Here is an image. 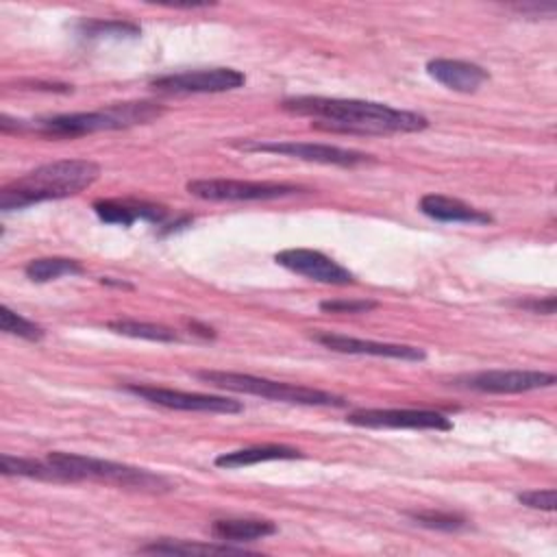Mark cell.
Wrapping results in <instances>:
<instances>
[{"instance_id":"obj_1","label":"cell","mask_w":557,"mask_h":557,"mask_svg":"<svg viewBox=\"0 0 557 557\" xmlns=\"http://www.w3.org/2000/svg\"><path fill=\"white\" fill-rule=\"evenodd\" d=\"M281 109L294 115L313 117L315 128L348 133V135H394L418 133L429 126L422 113L394 109L383 102L357 98H324V96H294L281 102Z\"/></svg>"},{"instance_id":"obj_2","label":"cell","mask_w":557,"mask_h":557,"mask_svg":"<svg viewBox=\"0 0 557 557\" xmlns=\"http://www.w3.org/2000/svg\"><path fill=\"white\" fill-rule=\"evenodd\" d=\"M100 176V165L89 159H57L44 163L0 189V209L13 211L46 200L74 196Z\"/></svg>"},{"instance_id":"obj_3","label":"cell","mask_w":557,"mask_h":557,"mask_svg":"<svg viewBox=\"0 0 557 557\" xmlns=\"http://www.w3.org/2000/svg\"><path fill=\"white\" fill-rule=\"evenodd\" d=\"M63 476L67 483L76 481H100L117 487H128V490H139V492H150V494H163L172 490V483L157 472H150L146 468H135L109 459H98L89 455H78V453H63V450H52L46 457Z\"/></svg>"},{"instance_id":"obj_4","label":"cell","mask_w":557,"mask_h":557,"mask_svg":"<svg viewBox=\"0 0 557 557\" xmlns=\"http://www.w3.org/2000/svg\"><path fill=\"white\" fill-rule=\"evenodd\" d=\"M163 113L154 102H120L87 113H63L37 120L30 128L46 137H81L98 131H120L135 124H148Z\"/></svg>"},{"instance_id":"obj_5","label":"cell","mask_w":557,"mask_h":557,"mask_svg":"<svg viewBox=\"0 0 557 557\" xmlns=\"http://www.w3.org/2000/svg\"><path fill=\"white\" fill-rule=\"evenodd\" d=\"M194 376L211 387H218V389L252 394V396L289 403V405H307V407H346L348 405V400L344 396H337V394H331L324 389L272 381L265 376H255V374H244V372L198 370V372H194Z\"/></svg>"},{"instance_id":"obj_6","label":"cell","mask_w":557,"mask_h":557,"mask_svg":"<svg viewBox=\"0 0 557 557\" xmlns=\"http://www.w3.org/2000/svg\"><path fill=\"white\" fill-rule=\"evenodd\" d=\"M185 189L202 200H274L289 194L302 191V187L276 181H237V178H194L187 181Z\"/></svg>"},{"instance_id":"obj_7","label":"cell","mask_w":557,"mask_h":557,"mask_svg":"<svg viewBox=\"0 0 557 557\" xmlns=\"http://www.w3.org/2000/svg\"><path fill=\"white\" fill-rule=\"evenodd\" d=\"M237 148L246 152H272L281 157H292V159H302V161H313V163H324V165H339V168H355L361 163H370L372 157L359 150L350 148H339L331 144H313V141H239Z\"/></svg>"},{"instance_id":"obj_8","label":"cell","mask_w":557,"mask_h":557,"mask_svg":"<svg viewBox=\"0 0 557 557\" xmlns=\"http://www.w3.org/2000/svg\"><path fill=\"white\" fill-rule=\"evenodd\" d=\"M124 392L139 396L152 405L178 411H200V413H239L244 409L242 403L226 398V396H211V394H196V392H181L159 385H141V383H126Z\"/></svg>"},{"instance_id":"obj_9","label":"cell","mask_w":557,"mask_h":557,"mask_svg":"<svg viewBox=\"0 0 557 557\" xmlns=\"http://www.w3.org/2000/svg\"><path fill=\"white\" fill-rule=\"evenodd\" d=\"M246 83V76L235 67H202L187 72H172L150 81L159 91L168 94H220L239 89Z\"/></svg>"},{"instance_id":"obj_10","label":"cell","mask_w":557,"mask_h":557,"mask_svg":"<svg viewBox=\"0 0 557 557\" xmlns=\"http://www.w3.org/2000/svg\"><path fill=\"white\" fill-rule=\"evenodd\" d=\"M557 376L542 370H483L476 374L459 376L455 385L483 392V394H522L555 385Z\"/></svg>"},{"instance_id":"obj_11","label":"cell","mask_w":557,"mask_h":557,"mask_svg":"<svg viewBox=\"0 0 557 557\" xmlns=\"http://www.w3.org/2000/svg\"><path fill=\"white\" fill-rule=\"evenodd\" d=\"M355 426L368 429H418V431H450L448 416L431 409H359L346 418Z\"/></svg>"},{"instance_id":"obj_12","label":"cell","mask_w":557,"mask_h":557,"mask_svg":"<svg viewBox=\"0 0 557 557\" xmlns=\"http://www.w3.org/2000/svg\"><path fill=\"white\" fill-rule=\"evenodd\" d=\"M274 261L278 265L287 268L289 272H296L300 276L318 281V283H326V285H350V283H355V274L348 268L339 265L337 261H333L331 257H326L320 250L285 248V250H278L274 255Z\"/></svg>"},{"instance_id":"obj_13","label":"cell","mask_w":557,"mask_h":557,"mask_svg":"<svg viewBox=\"0 0 557 557\" xmlns=\"http://www.w3.org/2000/svg\"><path fill=\"white\" fill-rule=\"evenodd\" d=\"M318 344H322L329 350L346 352V355H370V357H387V359H400V361H422L426 355L418 346L409 344H389V342H374V339H359L342 333H313L311 335Z\"/></svg>"},{"instance_id":"obj_14","label":"cell","mask_w":557,"mask_h":557,"mask_svg":"<svg viewBox=\"0 0 557 557\" xmlns=\"http://www.w3.org/2000/svg\"><path fill=\"white\" fill-rule=\"evenodd\" d=\"M94 211L96 215L107 222V224H122V226H131L137 220L144 222H152L157 226H161L165 222L168 211L159 205L152 202H144V200H133V198H102L94 202Z\"/></svg>"},{"instance_id":"obj_15","label":"cell","mask_w":557,"mask_h":557,"mask_svg":"<svg viewBox=\"0 0 557 557\" xmlns=\"http://www.w3.org/2000/svg\"><path fill=\"white\" fill-rule=\"evenodd\" d=\"M426 74L440 85L461 94L476 91L490 78L487 70H483L481 65L459 59H431L426 63Z\"/></svg>"},{"instance_id":"obj_16","label":"cell","mask_w":557,"mask_h":557,"mask_svg":"<svg viewBox=\"0 0 557 557\" xmlns=\"http://www.w3.org/2000/svg\"><path fill=\"white\" fill-rule=\"evenodd\" d=\"M420 211L437 222L453 224H490L494 218L487 211L470 207L459 198H450L444 194H424L420 198Z\"/></svg>"},{"instance_id":"obj_17","label":"cell","mask_w":557,"mask_h":557,"mask_svg":"<svg viewBox=\"0 0 557 557\" xmlns=\"http://www.w3.org/2000/svg\"><path fill=\"white\" fill-rule=\"evenodd\" d=\"M302 453L294 446L285 444H259V446H248V448H237L231 453H222L215 457L218 468L235 470V468H246V466H257L265 461H285V459H300Z\"/></svg>"},{"instance_id":"obj_18","label":"cell","mask_w":557,"mask_h":557,"mask_svg":"<svg viewBox=\"0 0 557 557\" xmlns=\"http://www.w3.org/2000/svg\"><path fill=\"white\" fill-rule=\"evenodd\" d=\"M276 533V524L259 518H222L211 522V535L218 542H252Z\"/></svg>"},{"instance_id":"obj_19","label":"cell","mask_w":557,"mask_h":557,"mask_svg":"<svg viewBox=\"0 0 557 557\" xmlns=\"http://www.w3.org/2000/svg\"><path fill=\"white\" fill-rule=\"evenodd\" d=\"M83 272L85 268L76 259H67V257H39L28 261L24 268V274L35 283H48L59 276H74Z\"/></svg>"},{"instance_id":"obj_20","label":"cell","mask_w":557,"mask_h":557,"mask_svg":"<svg viewBox=\"0 0 557 557\" xmlns=\"http://www.w3.org/2000/svg\"><path fill=\"white\" fill-rule=\"evenodd\" d=\"M0 472L7 476H26V479H41V481H65V476L46 459L35 461V459H24V457H13V455H0ZM67 483V481H65Z\"/></svg>"},{"instance_id":"obj_21","label":"cell","mask_w":557,"mask_h":557,"mask_svg":"<svg viewBox=\"0 0 557 557\" xmlns=\"http://www.w3.org/2000/svg\"><path fill=\"white\" fill-rule=\"evenodd\" d=\"M107 329L117 333V335H126V337H135V339H148V342H178V335L163 326V324H152V322H139V320H128V318H117L107 322Z\"/></svg>"},{"instance_id":"obj_22","label":"cell","mask_w":557,"mask_h":557,"mask_svg":"<svg viewBox=\"0 0 557 557\" xmlns=\"http://www.w3.org/2000/svg\"><path fill=\"white\" fill-rule=\"evenodd\" d=\"M139 553H161V555H194V553H244L242 548H233L226 542L224 544H196L189 540H172L161 537L150 544L139 546Z\"/></svg>"},{"instance_id":"obj_23","label":"cell","mask_w":557,"mask_h":557,"mask_svg":"<svg viewBox=\"0 0 557 557\" xmlns=\"http://www.w3.org/2000/svg\"><path fill=\"white\" fill-rule=\"evenodd\" d=\"M76 28L85 37H137L141 33L137 24L124 20H83Z\"/></svg>"},{"instance_id":"obj_24","label":"cell","mask_w":557,"mask_h":557,"mask_svg":"<svg viewBox=\"0 0 557 557\" xmlns=\"http://www.w3.org/2000/svg\"><path fill=\"white\" fill-rule=\"evenodd\" d=\"M0 329L9 335H17V337L28 339V342H39L46 335V331L39 324L30 322L28 318L20 315L17 311H13L7 305L0 307Z\"/></svg>"},{"instance_id":"obj_25","label":"cell","mask_w":557,"mask_h":557,"mask_svg":"<svg viewBox=\"0 0 557 557\" xmlns=\"http://www.w3.org/2000/svg\"><path fill=\"white\" fill-rule=\"evenodd\" d=\"M407 516L420 524V527H426V529H435V531H459L468 524V520L459 513H450V511H433V509H426V511H407Z\"/></svg>"},{"instance_id":"obj_26","label":"cell","mask_w":557,"mask_h":557,"mask_svg":"<svg viewBox=\"0 0 557 557\" xmlns=\"http://www.w3.org/2000/svg\"><path fill=\"white\" fill-rule=\"evenodd\" d=\"M376 307H379V302L370 300V298H355V300L331 298V300L320 302V311H324V313H368Z\"/></svg>"},{"instance_id":"obj_27","label":"cell","mask_w":557,"mask_h":557,"mask_svg":"<svg viewBox=\"0 0 557 557\" xmlns=\"http://www.w3.org/2000/svg\"><path fill=\"white\" fill-rule=\"evenodd\" d=\"M518 503H522L524 507H531V509H540V511H555L557 494L553 487L529 490V492L518 494Z\"/></svg>"},{"instance_id":"obj_28","label":"cell","mask_w":557,"mask_h":557,"mask_svg":"<svg viewBox=\"0 0 557 557\" xmlns=\"http://www.w3.org/2000/svg\"><path fill=\"white\" fill-rule=\"evenodd\" d=\"M516 307L529 311V313H542V315H553L557 309V298L555 296H546V298H522V300H513Z\"/></svg>"},{"instance_id":"obj_29","label":"cell","mask_w":557,"mask_h":557,"mask_svg":"<svg viewBox=\"0 0 557 557\" xmlns=\"http://www.w3.org/2000/svg\"><path fill=\"white\" fill-rule=\"evenodd\" d=\"M520 13H533V15H546V17H550L553 13H555V4H520V7H516Z\"/></svg>"},{"instance_id":"obj_30","label":"cell","mask_w":557,"mask_h":557,"mask_svg":"<svg viewBox=\"0 0 557 557\" xmlns=\"http://www.w3.org/2000/svg\"><path fill=\"white\" fill-rule=\"evenodd\" d=\"M100 283H102V285H113V287L133 289V285H131V283H126V281H115V278H111V276H104V278H100Z\"/></svg>"}]
</instances>
